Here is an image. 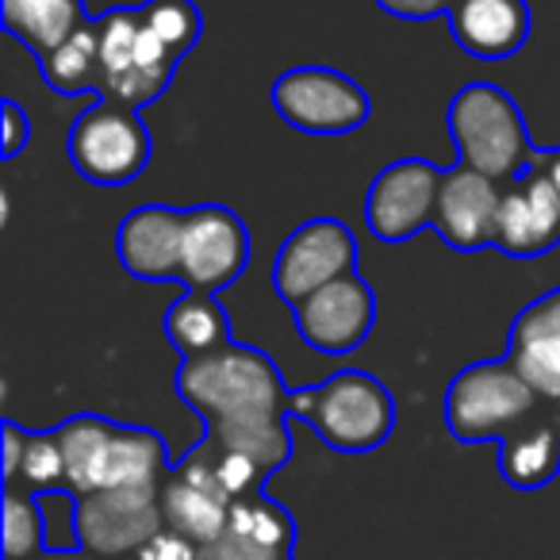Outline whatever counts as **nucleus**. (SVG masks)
<instances>
[{
  "instance_id": "6ab92c4d",
  "label": "nucleus",
  "mask_w": 560,
  "mask_h": 560,
  "mask_svg": "<svg viewBox=\"0 0 560 560\" xmlns=\"http://www.w3.org/2000/svg\"><path fill=\"white\" fill-rule=\"evenodd\" d=\"M0 20L4 32L24 43L35 58L50 55L89 24L81 0H0Z\"/></svg>"
},
{
  "instance_id": "ddd939ff",
  "label": "nucleus",
  "mask_w": 560,
  "mask_h": 560,
  "mask_svg": "<svg viewBox=\"0 0 560 560\" xmlns=\"http://www.w3.org/2000/svg\"><path fill=\"white\" fill-rule=\"evenodd\" d=\"M499 203H503L499 180L483 177V173H476L457 162L453 170L442 173L434 226L453 249H460V254L495 246Z\"/></svg>"
},
{
  "instance_id": "9d476101",
  "label": "nucleus",
  "mask_w": 560,
  "mask_h": 560,
  "mask_svg": "<svg viewBox=\"0 0 560 560\" xmlns=\"http://www.w3.org/2000/svg\"><path fill=\"white\" fill-rule=\"evenodd\" d=\"M442 173L445 170L422 162V158H399V162L384 165L365 196L369 231L396 246V242L415 238L427 223H434Z\"/></svg>"
},
{
  "instance_id": "a878e982",
  "label": "nucleus",
  "mask_w": 560,
  "mask_h": 560,
  "mask_svg": "<svg viewBox=\"0 0 560 560\" xmlns=\"http://www.w3.org/2000/svg\"><path fill=\"white\" fill-rule=\"evenodd\" d=\"M231 529H238V534H246L249 541H257L261 549L277 552V557H284L292 545V522L289 514L280 511V506L265 503V499H234L231 506V522H226Z\"/></svg>"
},
{
  "instance_id": "6e6552de",
  "label": "nucleus",
  "mask_w": 560,
  "mask_h": 560,
  "mask_svg": "<svg viewBox=\"0 0 560 560\" xmlns=\"http://www.w3.org/2000/svg\"><path fill=\"white\" fill-rule=\"evenodd\" d=\"M358 272V242L338 219H307L284 238L272 261V289L284 304H304L312 292Z\"/></svg>"
},
{
  "instance_id": "2f4dec72",
  "label": "nucleus",
  "mask_w": 560,
  "mask_h": 560,
  "mask_svg": "<svg viewBox=\"0 0 560 560\" xmlns=\"http://www.w3.org/2000/svg\"><path fill=\"white\" fill-rule=\"evenodd\" d=\"M0 127H4V150H0V154L16 158L20 150L27 147V139H32V124H27L24 108H20L16 101L0 104Z\"/></svg>"
},
{
  "instance_id": "473e14b6",
  "label": "nucleus",
  "mask_w": 560,
  "mask_h": 560,
  "mask_svg": "<svg viewBox=\"0 0 560 560\" xmlns=\"http://www.w3.org/2000/svg\"><path fill=\"white\" fill-rule=\"evenodd\" d=\"M388 16L396 20H434V16H450L453 0H376Z\"/></svg>"
},
{
  "instance_id": "f257e3e1",
  "label": "nucleus",
  "mask_w": 560,
  "mask_h": 560,
  "mask_svg": "<svg viewBox=\"0 0 560 560\" xmlns=\"http://www.w3.org/2000/svg\"><path fill=\"white\" fill-rule=\"evenodd\" d=\"M177 396L208 422V442L219 453H242L261 472L289 460L292 438L284 415H292V392L261 350L223 346L180 365Z\"/></svg>"
},
{
  "instance_id": "dca6fc26",
  "label": "nucleus",
  "mask_w": 560,
  "mask_h": 560,
  "mask_svg": "<svg viewBox=\"0 0 560 560\" xmlns=\"http://www.w3.org/2000/svg\"><path fill=\"white\" fill-rule=\"evenodd\" d=\"M506 361L549 404H560V289L537 296L511 323Z\"/></svg>"
},
{
  "instance_id": "f03ea898",
  "label": "nucleus",
  "mask_w": 560,
  "mask_h": 560,
  "mask_svg": "<svg viewBox=\"0 0 560 560\" xmlns=\"http://www.w3.org/2000/svg\"><path fill=\"white\" fill-rule=\"evenodd\" d=\"M445 124L457 147V162L499 185L522 177L529 162H537L518 104L491 81H472L460 89L450 101Z\"/></svg>"
},
{
  "instance_id": "7c9ffc66",
  "label": "nucleus",
  "mask_w": 560,
  "mask_h": 560,
  "mask_svg": "<svg viewBox=\"0 0 560 560\" xmlns=\"http://www.w3.org/2000/svg\"><path fill=\"white\" fill-rule=\"evenodd\" d=\"M139 560H200V545H192L177 529H158L139 549Z\"/></svg>"
},
{
  "instance_id": "aec40b11",
  "label": "nucleus",
  "mask_w": 560,
  "mask_h": 560,
  "mask_svg": "<svg viewBox=\"0 0 560 560\" xmlns=\"http://www.w3.org/2000/svg\"><path fill=\"white\" fill-rule=\"evenodd\" d=\"M499 472L511 488H545L560 472V427L552 422H522L499 445Z\"/></svg>"
},
{
  "instance_id": "f3484780",
  "label": "nucleus",
  "mask_w": 560,
  "mask_h": 560,
  "mask_svg": "<svg viewBox=\"0 0 560 560\" xmlns=\"http://www.w3.org/2000/svg\"><path fill=\"white\" fill-rule=\"evenodd\" d=\"M234 499L226 495V488L219 483L215 465L203 460L196 453L162 491V518L170 522V529L185 534L192 545H208L231 522Z\"/></svg>"
},
{
  "instance_id": "f704fd0d",
  "label": "nucleus",
  "mask_w": 560,
  "mask_h": 560,
  "mask_svg": "<svg viewBox=\"0 0 560 560\" xmlns=\"http://www.w3.org/2000/svg\"><path fill=\"white\" fill-rule=\"evenodd\" d=\"M537 165H541V170L549 173L552 188L560 192V150H557V154H537Z\"/></svg>"
},
{
  "instance_id": "72a5a7b5",
  "label": "nucleus",
  "mask_w": 560,
  "mask_h": 560,
  "mask_svg": "<svg viewBox=\"0 0 560 560\" xmlns=\"http://www.w3.org/2000/svg\"><path fill=\"white\" fill-rule=\"evenodd\" d=\"M27 438L16 422H4V480H16L20 476V465H24V453H27Z\"/></svg>"
},
{
  "instance_id": "423d86ee",
  "label": "nucleus",
  "mask_w": 560,
  "mask_h": 560,
  "mask_svg": "<svg viewBox=\"0 0 560 560\" xmlns=\"http://www.w3.org/2000/svg\"><path fill=\"white\" fill-rule=\"evenodd\" d=\"M70 162L89 185L119 188L139 180L150 162V131L139 112L116 101H96L70 131Z\"/></svg>"
},
{
  "instance_id": "5701e85b",
  "label": "nucleus",
  "mask_w": 560,
  "mask_h": 560,
  "mask_svg": "<svg viewBox=\"0 0 560 560\" xmlns=\"http://www.w3.org/2000/svg\"><path fill=\"white\" fill-rule=\"evenodd\" d=\"M39 73L50 93L58 96H85L101 93V39L89 20L81 32H73L62 47L39 58Z\"/></svg>"
},
{
  "instance_id": "412c9836",
  "label": "nucleus",
  "mask_w": 560,
  "mask_h": 560,
  "mask_svg": "<svg viewBox=\"0 0 560 560\" xmlns=\"http://www.w3.org/2000/svg\"><path fill=\"white\" fill-rule=\"evenodd\" d=\"M55 434L66 457V488L78 499L101 491L104 457H108V445L116 438V422L101 419V415H78V419L62 422Z\"/></svg>"
},
{
  "instance_id": "c756f323",
  "label": "nucleus",
  "mask_w": 560,
  "mask_h": 560,
  "mask_svg": "<svg viewBox=\"0 0 560 560\" xmlns=\"http://www.w3.org/2000/svg\"><path fill=\"white\" fill-rule=\"evenodd\" d=\"M200 560H280V557L269 549H261L257 541H249L246 534L226 526L215 541L200 545Z\"/></svg>"
},
{
  "instance_id": "a211bd4d",
  "label": "nucleus",
  "mask_w": 560,
  "mask_h": 560,
  "mask_svg": "<svg viewBox=\"0 0 560 560\" xmlns=\"http://www.w3.org/2000/svg\"><path fill=\"white\" fill-rule=\"evenodd\" d=\"M450 32L480 62H503L518 55L529 39V4L526 0H453Z\"/></svg>"
},
{
  "instance_id": "4be33fe9",
  "label": "nucleus",
  "mask_w": 560,
  "mask_h": 560,
  "mask_svg": "<svg viewBox=\"0 0 560 560\" xmlns=\"http://www.w3.org/2000/svg\"><path fill=\"white\" fill-rule=\"evenodd\" d=\"M165 338L185 361L231 346V323L208 292H185L165 315Z\"/></svg>"
},
{
  "instance_id": "2eb2a0df",
  "label": "nucleus",
  "mask_w": 560,
  "mask_h": 560,
  "mask_svg": "<svg viewBox=\"0 0 560 560\" xmlns=\"http://www.w3.org/2000/svg\"><path fill=\"white\" fill-rule=\"evenodd\" d=\"M185 211L170 203H142L119 223L116 254L135 280H180Z\"/></svg>"
},
{
  "instance_id": "cd10ccee",
  "label": "nucleus",
  "mask_w": 560,
  "mask_h": 560,
  "mask_svg": "<svg viewBox=\"0 0 560 560\" xmlns=\"http://www.w3.org/2000/svg\"><path fill=\"white\" fill-rule=\"evenodd\" d=\"M20 476L32 491H58V483H66V457L62 445H58V434H32L27 438V453L24 465H20Z\"/></svg>"
},
{
  "instance_id": "b1692460",
  "label": "nucleus",
  "mask_w": 560,
  "mask_h": 560,
  "mask_svg": "<svg viewBox=\"0 0 560 560\" xmlns=\"http://www.w3.org/2000/svg\"><path fill=\"white\" fill-rule=\"evenodd\" d=\"M165 468V445L158 434L139 427H116L101 472V491L112 488H154L158 472Z\"/></svg>"
},
{
  "instance_id": "f8f14e48",
  "label": "nucleus",
  "mask_w": 560,
  "mask_h": 560,
  "mask_svg": "<svg viewBox=\"0 0 560 560\" xmlns=\"http://www.w3.org/2000/svg\"><path fill=\"white\" fill-rule=\"evenodd\" d=\"M296 315V330L312 350L342 358V353L358 350L369 338L376 323V292L369 289L358 272L335 280L327 289L312 292L304 304L292 307Z\"/></svg>"
},
{
  "instance_id": "1a4fd4ad",
  "label": "nucleus",
  "mask_w": 560,
  "mask_h": 560,
  "mask_svg": "<svg viewBox=\"0 0 560 560\" xmlns=\"http://www.w3.org/2000/svg\"><path fill=\"white\" fill-rule=\"evenodd\" d=\"M249 231L223 203H200L185 211V246H180V284L188 292H223L246 272Z\"/></svg>"
},
{
  "instance_id": "39448f33",
  "label": "nucleus",
  "mask_w": 560,
  "mask_h": 560,
  "mask_svg": "<svg viewBox=\"0 0 560 560\" xmlns=\"http://www.w3.org/2000/svg\"><path fill=\"white\" fill-rule=\"evenodd\" d=\"M537 399L506 358L480 361L460 369L445 388V427L457 442H503L537 411Z\"/></svg>"
},
{
  "instance_id": "c85d7f7f",
  "label": "nucleus",
  "mask_w": 560,
  "mask_h": 560,
  "mask_svg": "<svg viewBox=\"0 0 560 560\" xmlns=\"http://www.w3.org/2000/svg\"><path fill=\"white\" fill-rule=\"evenodd\" d=\"M211 465H215L219 483H223L231 499L254 495V488L265 480L261 468H257L249 457H242V453H215V460H211Z\"/></svg>"
},
{
  "instance_id": "7ed1b4c3",
  "label": "nucleus",
  "mask_w": 560,
  "mask_h": 560,
  "mask_svg": "<svg viewBox=\"0 0 560 560\" xmlns=\"http://www.w3.org/2000/svg\"><path fill=\"white\" fill-rule=\"evenodd\" d=\"M292 415L307 419L315 434L338 453H369L388 442L396 427V404L376 376L346 369L319 388L292 392Z\"/></svg>"
},
{
  "instance_id": "20e7f679",
  "label": "nucleus",
  "mask_w": 560,
  "mask_h": 560,
  "mask_svg": "<svg viewBox=\"0 0 560 560\" xmlns=\"http://www.w3.org/2000/svg\"><path fill=\"white\" fill-rule=\"evenodd\" d=\"M101 39V93L104 101L139 112L170 89L180 58L147 27L139 9H112L93 20Z\"/></svg>"
},
{
  "instance_id": "393cba45",
  "label": "nucleus",
  "mask_w": 560,
  "mask_h": 560,
  "mask_svg": "<svg viewBox=\"0 0 560 560\" xmlns=\"http://www.w3.org/2000/svg\"><path fill=\"white\" fill-rule=\"evenodd\" d=\"M47 549V529L35 495L4 491V560H35Z\"/></svg>"
},
{
  "instance_id": "9b49d317",
  "label": "nucleus",
  "mask_w": 560,
  "mask_h": 560,
  "mask_svg": "<svg viewBox=\"0 0 560 560\" xmlns=\"http://www.w3.org/2000/svg\"><path fill=\"white\" fill-rule=\"evenodd\" d=\"M162 522V499H154V488H112L78 499V537L96 557L142 549Z\"/></svg>"
},
{
  "instance_id": "0eeeda50",
  "label": "nucleus",
  "mask_w": 560,
  "mask_h": 560,
  "mask_svg": "<svg viewBox=\"0 0 560 560\" xmlns=\"http://www.w3.org/2000/svg\"><path fill=\"white\" fill-rule=\"evenodd\" d=\"M269 101L284 124L304 135H350L373 116L365 89L327 66H296L280 73Z\"/></svg>"
},
{
  "instance_id": "bb28decb",
  "label": "nucleus",
  "mask_w": 560,
  "mask_h": 560,
  "mask_svg": "<svg viewBox=\"0 0 560 560\" xmlns=\"http://www.w3.org/2000/svg\"><path fill=\"white\" fill-rule=\"evenodd\" d=\"M139 12L150 32H154L177 58H185L188 50L196 47V39H200L203 20L192 0H147Z\"/></svg>"
},
{
  "instance_id": "c9c22d12",
  "label": "nucleus",
  "mask_w": 560,
  "mask_h": 560,
  "mask_svg": "<svg viewBox=\"0 0 560 560\" xmlns=\"http://www.w3.org/2000/svg\"><path fill=\"white\" fill-rule=\"evenodd\" d=\"M50 560H66V557H50Z\"/></svg>"
},
{
  "instance_id": "4468645a",
  "label": "nucleus",
  "mask_w": 560,
  "mask_h": 560,
  "mask_svg": "<svg viewBox=\"0 0 560 560\" xmlns=\"http://www.w3.org/2000/svg\"><path fill=\"white\" fill-rule=\"evenodd\" d=\"M560 242V192L552 188L549 173L537 165L526 170V180L503 192L495 219V246L506 257L549 254Z\"/></svg>"
}]
</instances>
